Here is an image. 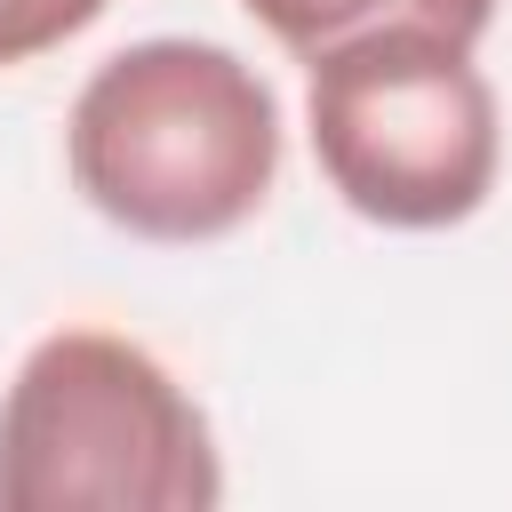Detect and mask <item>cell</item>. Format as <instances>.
<instances>
[{
  "label": "cell",
  "instance_id": "obj_2",
  "mask_svg": "<svg viewBox=\"0 0 512 512\" xmlns=\"http://www.w3.org/2000/svg\"><path fill=\"white\" fill-rule=\"evenodd\" d=\"M224 456L200 400L112 328L40 336L0 392V512H208Z\"/></svg>",
  "mask_w": 512,
  "mask_h": 512
},
{
  "label": "cell",
  "instance_id": "obj_5",
  "mask_svg": "<svg viewBox=\"0 0 512 512\" xmlns=\"http://www.w3.org/2000/svg\"><path fill=\"white\" fill-rule=\"evenodd\" d=\"M104 8L112 0H0V72H16V64L64 48V40H80Z\"/></svg>",
  "mask_w": 512,
  "mask_h": 512
},
{
  "label": "cell",
  "instance_id": "obj_3",
  "mask_svg": "<svg viewBox=\"0 0 512 512\" xmlns=\"http://www.w3.org/2000/svg\"><path fill=\"white\" fill-rule=\"evenodd\" d=\"M304 128L328 192L384 232H448L488 208L504 112L472 56L432 24H384L304 64Z\"/></svg>",
  "mask_w": 512,
  "mask_h": 512
},
{
  "label": "cell",
  "instance_id": "obj_4",
  "mask_svg": "<svg viewBox=\"0 0 512 512\" xmlns=\"http://www.w3.org/2000/svg\"><path fill=\"white\" fill-rule=\"evenodd\" d=\"M296 64H312V56H328V48H344V40H360V32H384V24H432V32H448V40H472L480 48V32L496 24V0H240Z\"/></svg>",
  "mask_w": 512,
  "mask_h": 512
},
{
  "label": "cell",
  "instance_id": "obj_1",
  "mask_svg": "<svg viewBox=\"0 0 512 512\" xmlns=\"http://www.w3.org/2000/svg\"><path fill=\"white\" fill-rule=\"evenodd\" d=\"M64 168L72 192L128 240L208 248L280 184V96L216 40H128L80 80Z\"/></svg>",
  "mask_w": 512,
  "mask_h": 512
}]
</instances>
